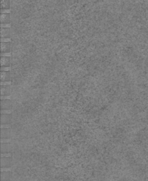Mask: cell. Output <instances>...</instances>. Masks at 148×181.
Masks as SVG:
<instances>
[{
    "label": "cell",
    "mask_w": 148,
    "mask_h": 181,
    "mask_svg": "<svg viewBox=\"0 0 148 181\" xmlns=\"http://www.w3.org/2000/svg\"><path fill=\"white\" fill-rule=\"evenodd\" d=\"M1 138L3 139L11 138V129L10 128H2L1 129Z\"/></svg>",
    "instance_id": "obj_10"
},
{
    "label": "cell",
    "mask_w": 148,
    "mask_h": 181,
    "mask_svg": "<svg viewBox=\"0 0 148 181\" xmlns=\"http://www.w3.org/2000/svg\"><path fill=\"white\" fill-rule=\"evenodd\" d=\"M12 166V158L11 157H2L1 158L2 168H10Z\"/></svg>",
    "instance_id": "obj_7"
},
{
    "label": "cell",
    "mask_w": 148,
    "mask_h": 181,
    "mask_svg": "<svg viewBox=\"0 0 148 181\" xmlns=\"http://www.w3.org/2000/svg\"><path fill=\"white\" fill-rule=\"evenodd\" d=\"M12 93V88L10 85H2L1 86L2 96H8Z\"/></svg>",
    "instance_id": "obj_6"
},
{
    "label": "cell",
    "mask_w": 148,
    "mask_h": 181,
    "mask_svg": "<svg viewBox=\"0 0 148 181\" xmlns=\"http://www.w3.org/2000/svg\"><path fill=\"white\" fill-rule=\"evenodd\" d=\"M12 114L10 113H4V114H2L1 116V123L2 125H9L11 123V121H12Z\"/></svg>",
    "instance_id": "obj_5"
},
{
    "label": "cell",
    "mask_w": 148,
    "mask_h": 181,
    "mask_svg": "<svg viewBox=\"0 0 148 181\" xmlns=\"http://www.w3.org/2000/svg\"><path fill=\"white\" fill-rule=\"evenodd\" d=\"M11 4H12L11 0H2L1 2L2 11L9 10L11 9V6H12Z\"/></svg>",
    "instance_id": "obj_12"
},
{
    "label": "cell",
    "mask_w": 148,
    "mask_h": 181,
    "mask_svg": "<svg viewBox=\"0 0 148 181\" xmlns=\"http://www.w3.org/2000/svg\"><path fill=\"white\" fill-rule=\"evenodd\" d=\"M12 180V173L10 171H3L1 173L2 181H11Z\"/></svg>",
    "instance_id": "obj_13"
},
{
    "label": "cell",
    "mask_w": 148,
    "mask_h": 181,
    "mask_svg": "<svg viewBox=\"0 0 148 181\" xmlns=\"http://www.w3.org/2000/svg\"><path fill=\"white\" fill-rule=\"evenodd\" d=\"M12 151L10 143H2L1 144V152L2 154H8Z\"/></svg>",
    "instance_id": "obj_11"
},
{
    "label": "cell",
    "mask_w": 148,
    "mask_h": 181,
    "mask_svg": "<svg viewBox=\"0 0 148 181\" xmlns=\"http://www.w3.org/2000/svg\"><path fill=\"white\" fill-rule=\"evenodd\" d=\"M13 108L12 101L10 99H2L1 101V108L2 110H12Z\"/></svg>",
    "instance_id": "obj_2"
},
{
    "label": "cell",
    "mask_w": 148,
    "mask_h": 181,
    "mask_svg": "<svg viewBox=\"0 0 148 181\" xmlns=\"http://www.w3.org/2000/svg\"><path fill=\"white\" fill-rule=\"evenodd\" d=\"M12 79L10 71H1V82H7Z\"/></svg>",
    "instance_id": "obj_8"
},
{
    "label": "cell",
    "mask_w": 148,
    "mask_h": 181,
    "mask_svg": "<svg viewBox=\"0 0 148 181\" xmlns=\"http://www.w3.org/2000/svg\"><path fill=\"white\" fill-rule=\"evenodd\" d=\"M12 45L9 41H2L1 43V51L2 54L10 53L12 51Z\"/></svg>",
    "instance_id": "obj_1"
},
{
    "label": "cell",
    "mask_w": 148,
    "mask_h": 181,
    "mask_svg": "<svg viewBox=\"0 0 148 181\" xmlns=\"http://www.w3.org/2000/svg\"><path fill=\"white\" fill-rule=\"evenodd\" d=\"M2 26L7 25L11 23V14L9 12H2L1 14Z\"/></svg>",
    "instance_id": "obj_3"
},
{
    "label": "cell",
    "mask_w": 148,
    "mask_h": 181,
    "mask_svg": "<svg viewBox=\"0 0 148 181\" xmlns=\"http://www.w3.org/2000/svg\"><path fill=\"white\" fill-rule=\"evenodd\" d=\"M11 65V57L9 56H2L1 58V66L2 67H9Z\"/></svg>",
    "instance_id": "obj_9"
},
{
    "label": "cell",
    "mask_w": 148,
    "mask_h": 181,
    "mask_svg": "<svg viewBox=\"0 0 148 181\" xmlns=\"http://www.w3.org/2000/svg\"><path fill=\"white\" fill-rule=\"evenodd\" d=\"M12 37V32L9 27H2L1 28V38L2 39H9Z\"/></svg>",
    "instance_id": "obj_4"
}]
</instances>
